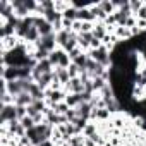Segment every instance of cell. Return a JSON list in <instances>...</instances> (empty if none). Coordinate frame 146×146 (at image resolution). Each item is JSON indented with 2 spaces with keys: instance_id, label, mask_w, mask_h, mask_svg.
<instances>
[{
  "instance_id": "5bb4252c",
  "label": "cell",
  "mask_w": 146,
  "mask_h": 146,
  "mask_svg": "<svg viewBox=\"0 0 146 146\" xmlns=\"http://www.w3.org/2000/svg\"><path fill=\"white\" fill-rule=\"evenodd\" d=\"M62 16H64V19L74 23V21H78V9H74V7H72V4H70V7H69Z\"/></svg>"
},
{
  "instance_id": "52a82bcc",
  "label": "cell",
  "mask_w": 146,
  "mask_h": 146,
  "mask_svg": "<svg viewBox=\"0 0 146 146\" xmlns=\"http://www.w3.org/2000/svg\"><path fill=\"white\" fill-rule=\"evenodd\" d=\"M55 36H57V46H58V48H62V46L70 40L72 31H69V29H60V31H57V33H55Z\"/></svg>"
},
{
  "instance_id": "2e32d148",
  "label": "cell",
  "mask_w": 146,
  "mask_h": 146,
  "mask_svg": "<svg viewBox=\"0 0 146 146\" xmlns=\"http://www.w3.org/2000/svg\"><path fill=\"white\" fill-rule=\"evenodd\" d=\"M21 124H23V127H24L26 131H29V129H33V127L36 125V124H35V120H33L29 115H28V117H24V119L21 120Z\"/></svg>"
},
{
  "instance_id": "ac0fdd59",
  "label": "cell",
  "mask_w": 146,
  "mask_h": 146,
  "mask_svg": "<svg viewBox=\"0 0 146 146\" xmlns=\"http://www.w3.org/2000/svg\"><path fill=\"white\" fill-rule=\"evenodd\" d=\"M81 53H83V50H81V48L78 46V48H74V50H72V52L69 53V57H70V60H74V58H78V57H79Z\"/></svg>"
},
{
  "instance_id": "e0dca14e",
  "label": "cell",
  "mask_w": 146,
  "mask_h": 146,
  "mask_svg": "<svg viewBox=\"0 0 146 146\" xmlns=\"http://www.w3.org/2000/svg\"><path fill=\"white\" fill-rule=\"evenodd\" d=\"M78 117V113H76V108H69L67 112H65V119H67V122H72Z\"/></svg>"
},
{
  "instance_id": "277c9868",
  "label": "cell",
  "mask_w": 146,
  "mask_h": 146,
  "mask_svg": "<svg viewBox=\"0 0 146 146\" xmlns=\"http://www.w3.org/2000/svg\"><path fill=\"white\" fill-rule=\"evenodd\" d=\"M64 90L67 93H84V81L81 78H74L64 86Z\"/></svg>"
},
{
  "instance_id": "3957f363",
  "label": "cell",
  "mask_w": 146,
  "mask_h": 146,
  "mask_svg": "<svg viewBox=\"0 0 146 146\" xmlns=\"http://www.w3.org/2000/svg\"><path fill=\"white\" fill-rule=\"evenodd\" d=\"M35 28L40 31V36H46V35H52L55 33L53 26L43 17V16H35Z\"/></svg>"
},
{
  "instance_id": "9a60e30c",
  "label": "cell",
  "mask_w": 146,
  "mask_h": 146,
  "mask_svg": "<svg viewBox=\"0 0 146 146\" xmlns=\"http://www.w3.org/2000/svg\"><path fill=\"white\" fill-rule=\"evenodd\" d=\"M143 5H144V2H139V0H131V2H129V7H131V12H132V16H136Z\"/></svg>"
},
{
  "instance_id": "30bf717a",
  "label": "cell",
  "mask_w": 146,
  "mask_h": 146,
  "mask_svg": "<svg viewBox=\"0 0 146 146\" xmlns=\"http://www.w3.org/2000/svg\"><path fill=\"white\" fill-rule=\"evenodd\" d=\"M96 132H100V129H98V124H96L95 120H90V122L86 124V127L83 129V136H84V137H93Z\"/></svg>"
},
{
  "instance_id": "9c48e42d",
  "label": "cell",
  "mask_w": 146,
  "mask_h": 146,
  "mask_svg": "<svg viewBox=\"0 0 146 146\" xmlns=\"http://www.w3.org/2000/svg\"><path fill=\"white\" fill-rule=\"evenodd\" d=\"M70 108H76L79 103H83V96H81V93H67V96H65V100H64Z\"/></svg>"
},
{
  "instance_id": "8fae6325",
  "label": "cell",
  "mask_w": 146,
  "mask_h": 146,
  "mask_svg": "<svg viewBox=\"0 0 146 146\" xmlns=\"http://www.w3.org/2000/svg\"><path fill=\"white\" fill-rule=\"evenodd\" d=\"M53 79H55V74H53V72H50V74H43L36 83L43 88V90H48L50 86H52V83H53Z\"/></svg>"
},
{
  "instance_id": "4fadbf2b",
  "label": "cell",
  "mask_w": 146,
  "mask_h": 146,
  "mask_svg": "<svg viewBox=\"0 0 146 146\" xmlns=\"http://www.w3.org/2000/svg\"><path fill=\"white\" fill-rule=\"evenodd\" d=\"M60 55H62V48H55L53 52H50L48 55V60L53 67H58V60H60Z\"/></svg>"
},
{
  "instance_id": "7a4b0ae2",
  "label": "cell",
  "mask_w": 146,
  "mask_h": 146,
  "mask_svg": "<svg viewBox=\"0 0 146 146\" xmlns=\"http://www.w3.org/2000/svg\"><path fill=\"white\" fill-rule=\"evenodd\" d=\"M35 46L43 48V50H46V52H53L55 48H58V46H57V36H55V33L46 35V36H41V38L38 40V43H35Z\"/></svg>"
},
{
  "instance_id": "7c38bea8",
  "label": "cell",
  "mask_w": 146,
  "mask_h": 146,
  "mask_svg": "<svg viewBox=\"0 0 146 146\" xmlns=\"http://www.w3.org/2000/svg\"><path fill=\"white\" fill-rule=\"evenodd\" d=\"M98 5H100V9H102L107 16H112V14H115V11H117L112 0H103V2H98Z\"/></svg>"
},
{
  "instance_id": "6da1fadb",
  "label": "cell",
  "mask_w": 146,
  "mask_h": 146,
  "mask_svg": "<svg viewBox=\"0 0 146 146\" xmlns=\"http://www.w3.org/2000/svg\"><path fill=\"white\" fill-rule=\"evenodd\" d=\"M12 120H17V107L14 103L11 105H0V124H9Z\"/></svg>"
},
{
  "instance_id": "ba28073f",
  "label": "cell",
  "mask_w": 146,
  "mask_h": 146,
  "mask_svg": "<svg viewBox=\"0 0 146 146\" xmlns=\"http://www.w3.org/2000/svg\"><path fill=\"white\" fill-rule=\"evenodd\" d=\"M53 74H55V78L62 83V86H65V84L70 81V76H69V70H67V69L55 67V69H53Z\"/></svg>"
},
{
  "instance_id": "8992f818",
  "label": "cell",
  "mask_w": 146,
  "mask_h": 146,
  "mask_svg": "<svg viewBox=\"0 0 146 146\" xmlns=\"http://www.w3.org/2000/svg\"><path fill=\"white\" fill-rule=\"evenodd\" d=\"M31 103H33V96L29 93H26V91L14 96V105H17V107H29Z\"/></svg>"
},
{
  "instance_id": "5b68a950",
  "label": "cell",
  "mask_w": 146,
  "mask_h": 146,
  "mask_svg": "<svg viewBox=\"0 0 146 146\" xmlns=\"http://www.w3.org/2000/svg\"><path fill=\"white\" fill-rule=\"evenodd\" d=\"M91 33H93V36H95L96 40H102V41H103V38L108 35L107 24H105V23H98V21H96V23H95V26H93V31H91Z\"/></svg>"
}]
</instances>
